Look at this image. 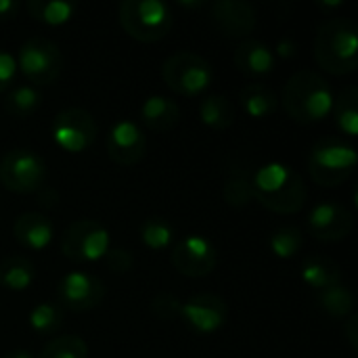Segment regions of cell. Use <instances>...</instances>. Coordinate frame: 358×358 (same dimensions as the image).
Instances as JSON below:
<instances>
[{
  "mask_svg": "<svg viewBox=\"0 0 358 358\" xmlns=\"http://www.w3.org/2000/svg\"><path fill=\"white\" fill-rule=\"evenodd\" d=\"M120 25L124 31L145 44L164 40L174 27V15L159 0H124L117 6Z\"/></svg>",
  "mask_w": 358,
  "mask_h": 358,
  "instance_id": "cell-4",
  "label": "cell"
},
{
  "mask_svg": "<svg viewBox=\"0 0 358 358\" xmlns=\"http://www.w3.org/2000/svg\"><path fill=\"white\" fill-rule=\"evenodd\" d=\"M302 281L308 287L323 292L327 287L342 283V271L338 262H334L327 256H310L302 264Z\"/></svg>",
  "mask_w": 358,
  "mask_h": 358,
  "instance_id": "cell-20",
  "label": "cell"
},
{
  "mask_svg": "<svg viewBox=\"0 0 358 358\" xmlns=\"http://www.w3.org/2000/svg\"><path fill=\"white\" fill-rule=\"evenodd\" d=\"M319 300V306L331 317V319H346L355 313V296L352 292L338 283L334 287H327L323 292H319L317 296Z\"/></svg>",
  "mask_w": 358,
  "mask_h": 358,
  "instance_id": "cell-29",
  "label": "cell"
},
{
  "mask_svg": "<svg viewBox=\"0 0 358 358\" xmlns=\"http://www.w3.org/2000/svg\"><path fill=\"white\" fill-rule=\"evenodd\" d=\"M180 6H187V8H201V6H206V2H180Z\"/></svg>",
  "mask_w": 358,
  "mask_h": 358,
  "instance_id": "cell-40",
  "label": "cell"
},
{
  "mask_svg": "<svg viewBox=\"0 0 358 358\" xmlns=\"http://www.w3.org/2000/svg\"><path fill=\"white\" fill-rule=\"evenodd\" d=\"M36 281L34 264L23 256H8L0 262V285L10 292H25Z\"/></svg>",
  "mask_w": 358,
  "mask_h": 358,
  "instance_id": "cell-24",
  "label": "cell"
},
{
  "mask_svg": "<svg viewBox=\"0 0 358 358\" xmlns=\"http://www.w3.org/2000/svg\"><path fill=\"white\" fill-rule=\"evenodd\" d=\"M254 201L275 214H298L308 197L302 176L285 164L268 162L252 176Z\"/></svg>",
  "mask_w": 358,
  "mask_h": 358,
  "instance_id": "cell-1",
  "label": "cell"
},
{
  "mask_svg": "<svg viewBox=\"0 0 358 358\" xmlns=\"http://www.w3.org/2000/svg\"><path fill=\"white\" fill-rule=\"evenodd\" d=\"M40 103H42L40 90L31 84H21V86H15L6 92L4 111L10 117L23 120V117H29L40 107Z\"/></svg>",
  "mask_w": 358,
  "mask_h": 358,
  "instance_id": "cell-28",
  "label": "cell"
},
{
  "mask_svg": "<svg viewBox=\"0 0 358 358\" xmlns=\"http://www.w3.org/2000/svg\"><path fill=\"white\" fill-rule=\"evenodd\" d=\"M304 245V235L298 227H281L271 235V252L281 260H292Z\"/></svg>",
  "mask_w": 358,
  "mask_h": 358,
  "instance_id": "cell-30",
  "label": "cell"
},
{
  "mask_svg": "<svg viewBox=\"0 0 358 358\" xmlns=\"http://www.w3.org/2000/svg\"><path fill=\"white\" fill-rule=\"evenodd\" d=\"M199 120L212 130H227L235 124V107L222 94H208L199 103Z\"/></svg>",
  "mask_w": 358,
  "mask_h": 358,
  "instance_id": "cell-23",
  "label": "cell"
},
{
  "mask_svg": "<svg viewBox=\"0 0 358 358\" xmlns=\"http://www.w3.org/2000/svg\"><path fill=\"white\" fill-rule=\"evenodd\" d=\"M15 78H17V61L13 59V55L0 48V94L10 90Z\"/></svg>",
  "mask_w": 358,
  "mask_h": 358,
  "instance_id": "cell-35",
  "label": "cell"
},
{
  "mask_svg": "<svg viewBox=\"0 0 358 358\" xmlns=\"http://www.w3.org/2000/svg\"><path fill=\"white\" fill-rule=\"evenodd\" d=\"M296 50H298V44H296V42H292V40H281V42L277 44V55H279V57H283V59H292V57H296Z\"/></svg>",
  "mask_w": 358,
  "mask_h": 358,
  "instance_id": "cell-38",
  "label": "cell"
},
{
  "mask_svg": "<svg viewBox=\"0 0 358 358\" xmlns=\"http://www.w3.org/2000/svg\"><path fill=\"white\" fill-rule=\"evenodd\" d=\"M147 153V136L132 120H120L107 136V155L117 166H136Z\"/></svg>",
  "mask_w": 358,
  "mask_h": 358,
  "instance_id": "cell-15",
  "label": "cell"
},
{
  "mask_svg": "<svg viewBox=\"0 0 358 358\" xmlns=\"http://www.w3.org/2000/svg\"><path fill=\"white\" fill-rule=\"evenodd\" d=\"M141 122L153 132H170L180 122V107L162 94H151L138 109Z\"/></svg>",
  "mask_w": 358,
  "mask_h": 358,
  "instance_id": "cell-19",
  "label": "cell"
},
{
  "mask_svg": "<svg viewBox=\"0 0 358 358\" xmlns=\"http://www.w3.org/2000/svg\"><path fill=\"white\" fill-rule=\"evenodd\" d=\"M352 227H355L352 212L336 201H323L315 206L308 214V233L325 243H336L346 239Z\"/></svg>",
  "mask_w": 358,
  "mask_h": 358,
  "instance_id": "cell-14",
  "label": "cell"
},
{
  "mask_svg": "<svg viewBox=\"0 0 358 358\" xmlns=\"http://www.w3.org/2000/svg\"><path fill=\"white\" fill-rule=\"evenodd\" d=\"M180 308H182V302L174 294H159L151 300V313L159 321L180 319Z\"/></svg>",
  "mask_w": 358,
  "mask_h": 358,
  "instance_id": "cell-33",
  "label": "cell"
},
{
  "mask_svg": "<svg viewBox=\"0 0 358 358\" xmlns=\"http://www.w3.org/2000/svg\"><path fill=\"white\" fill-rule=\"evenodd\" d=\"M50 132L57 147L65 153H84L96 141L99 126L86 109L69 107L55 115Z\"/></svg>",
  "mask_w": 358,
  "mask_h": 358,
  "instance_id": "cell-10",
  "label": "cell"
},
{
  "mask_svg": "<svg viewBox=\"0 0 358 358\" xmlns=\"http://www.w3.org/2000/svg\"><path fill=\"white\" fill-rule=\"evenodd\" d=\"M331 113L336 117V126L342 130V134L355 138L358 134V90L357 86L344 88L338 99H334Z\"/></svg>",
  "mask_w": 358,
  "mask_h": 358,
  "instance_id": "cell-25",
  "label": "cell"
},
{
  "mask_svg": "<svg viewBox=\"0 0 358 358\" xmlns=\"http://www.w3.org/2000/svg\"><path fill=\"white\" fill-rule=\"evenodd\" d=\"M315 57L331 76L355 73L358 63L357 23L346 17L323 21L315 36Z\"/></svg>",
  "mask_w": 358,
  "mask_h": 358,
  "instance_id": "cell-2",
  "label": "cell"
},
{
  "mask_svg": "<svg viewBox=\"0 0 358 358\" xmlns=\"http://www.w3.org/2000/svg\"><path fill=\"white\" fill-rule=\"evenodd\" d=\"M235 65L239 67V71L252 78L268 76L275 69V55L264 42L245 38L235 50Z\"/></svg>",
  "mask_w": 358,
  "mask_h": 358,
  "instance_id": "cell-18",
  "label": "cell"
},
{
  "mask_svg": "<svg viewBox=\"0 0 358 358\" xmlns=\"http://www.w3.org/2000/svg\"><path fill=\"white\" fill-rule=\"evenodd\" d=\"M103 260H105L107 268H109L111 273H115V275H124V273H128V271L132 268V264H134V258H132L130 250H122V248H117V250H109V252H107V256H105Z\"/></svg>",
  "mask_w": 358,
  "mask_h": 358,
  "instance_id": "cell-34",
  "label": "cell"
},
{
  "mask_svg": "<svg viewBox=\"0 0 358 358\" xmlns=\"http://www.w3.org/2000/svg\"><path fill=\"white\" fill-rule=\"evenodd\" d=\"M170 262L176 268V273L191 279H201L216 268L218 252L210 239L201 235H189L172 245Z\"/></svg>",
  "mask_w": 358,
  "mask_h": 358,
  "instance_id": "cell-11",
  "label": "cell"
},
{
  "mask_svg": "<svg viewBox=\"0 0 358 358\" xmlns=\"http://www.w3.org/2000/svg\"><path fill=\"white\" fill-rule=\"evenodd\" d=\"M2 358H34L27 350H13V352H8V355H4Z\"/></svg>",
  "mask_w": 358,
  "mask_h": 358,
  "instance_id": "cell-39",
  "label": "cell"
},
{
  "mask_svg": "<svg viewBox=\"0 0 358 358\" xmlns=\"http://www.w3.org/2000/svg\"><path fill=\"white\" fill-rule=\"evenodd\" d=\"M344 329H346V338H348V342H350V348L352 350H357L358 348V317L352 313L350 317H346V325H344Z\"/></svg>",
  "mask_w": 358,
  "mask_h": 358,
  "instance_id": "cell-36",
  "label": "cell"
},
{
  "mask_svg": "<svg viewBox=\"0 0 358 358\" xmlns=\"http://www.w3.org/2000/svg\"><path fill=\"white\" fill-rule=\"evenodd\" d=\"M109 250H111L109 231L96 220H88V218L76 220L61 235L63 256L78 264L99 262L107 256Z\"/></svg>",
  "mask_w": 358,
  "mask_h": 358,
  "instance_id": "cell-7",
  "label": "cell"
},
{
  "mask_svg": "<svg viewBox=\"0 0 358 358\" xmlns=\"http://www.w3.org/2000/svg\"><path fill=\"white\" fill-rule=\"evenodd\" d=\"M105 298V285L99 277L82 271L67 273L57 283V300L71 313H86L96 308Z\"/></svg>",
  "mask_w": 358,
  "mask_h": 358,
  "instance_id": "cell-12",
  "label": "cell"
},
{
  "mask_svg": "<svg viewBox=\"0 0 358 358\" xmlns=\"http://www.w3.org/2000/svg\"><path fill=\"white\" fill-rule=\"evenodd\" d=\"M17 69H21L31 86H48L63 71V55L48 38L34 36L21 44Z\"/></svg>",
  "mask_w": 358,
  "mask_h": 358,
  "instance_id": "cell-9",
  "label": "cell"
},
{
  "mask_svg": "<svg viewBox=\"0 0 358 358\" xmlns=\"http://www.w3.org/2000/svg\"><path fill=\"white\" fill-rule=\"evenodd\" d=\"M357 149L342 138L327 136L313 145L308 153L310 178L321 187H340L357 168Z\"/></svg>",
  "mask_w": 358,
  "mask_h": 358,
  "instance_id": "cell-5",
  "label": "cell"
},
{
  "mask_svg": "<svg viewBox=\"0 0 358 358\" xmlns=\"http://www.w3.org/2000/svg\"><path fill=\"white\" fill-rule=\"evenodd\" d=\"M13 235L15 241L29 252H42L52 243L55 237V227L52 220L40 212H25L17 216L13 224Z\"/></svg>",
  "mask_w": 358,
  "mask_h": 358,
  "instance_id": "cell-17",
  "label": "cell"
},
{
  "mask_svg": "<svg viewBox=\"0 0 358 358\" xmlns=\"http://www.w3.org/2000/svg\"><path fill=\"white\" fill-rule=\"evenodd\" d=\"M25 10L31 19L46 25H63L71 21L76 15V4L67 0H29L25 2Z\"/></svg>",
  "mask_w": 358,
  "mask_h": 358,
  "instance_id": "cell-26",
  "label": "cell"
},
{
  "mask_svg": "<svg viewBox=\"0 0 358 358\" xmlns=\"http://www.w3.org/2000/svg\"><path fill=\"white\" fill-rule=\"evenodd\" d=\"M229 317L227 302L216 294H197L180 308L182 323L199 336L216 334L224 327Z\"/></svg>",
  "mask_w": 358,
  "mask_h": 358,
  "instance_id": "cell-13",
  "label": "cell"
},
{
  "mask_svg": "<svg viewBox=\"0 0 358 358\" xmlns=\"http://www.w3.org/2000/svg\"><path fill=\"white\" fill-rule=\"evenodd\" d=\"M63 325V310L57 304L42 302L29 313V327L40 336H50Z\"/></svg>",
  "mask_w": 358,
  "mask_h": 358,
  "instance_id": "cell-31",
  "label": "cell"
},
{
  "mask_svg": "<svg viewBox=\"0 0 358 358\" xmlns=\"http://www.w3.org/2000/svg\"><path fill=\"white\" fill-rule=\"evenodd\" d=\"M162 80L176 94L197 96L212 84V65L203 57L182 50L164 61Z\"/></svg>",
  "mask_w": 358,
  "mask_h": 358,
  "instance_id": "cell-6",
  "label": "cell"
},
{
  "mask_svg": "<svg viewBox=\"0 0 358 358\" xmlns=\"http://www.w3.org/2000/svg\"><path fill=\"white\" fill-rule=\"evenodd\" d=\"M19 8H21V4L15 2V0H0V21L13 19Z\"/></svg>",
  "mask_w": 358,
  "mask_h": 358,
  "instance_id": "cell-37",
  "label": "cell"
},
{
  "mask_svg": "<svg viewBox=\"0 0 358 358\" xmlns=\"http://www.w3.org/2000/svg\"><path fill=\"white\" fill-rule=\"evenodd\" d=\"M252 176L254 172H250V168H243V166H233L227 170L222 197L231 208H245L254 201Z\"/></svg>",
  "mask_w": 358,
  "mask_h": 358,
  "instance_id": "cell-21",
  "label": "cell"
},
{
  "mask_svg": "<svg viewBox=\"0 0 358 358\" xmlns=\"http://www.w3.org/2000/svg\"><path fill=\"white\" fill-rule=\"evenodd\" d=\"M46 180V164L31 149H13L0 159V185L15 195L38 193Z\"/></svg>",
  "mask_w": 358,
  "mask_h": 358,
  "instance_id": "cell-8",
  "label": "cell"
},
{
  "mask_svg": "<svg viewBox=\"0 0 358 358\" xmlns=\"http://www.w3.org/2000/svg\"><path fill=\"white\" fill-rule=\"evenodd\" d=\"M239 101L243 111L254 120H264L273 115L279 107V99L275 90L264 84H248L245 88H241Z\"/></svg>",
  "mask_w": 358,
  "mask_h": 358,
  "instance_id": "cell-22",
  "label": "cell"
},
{
  "mask_svg": "<svg viewBox=\"0 0 358 358\" xmlns=\"http://www.w3.org/2000/svg\"><path fill=\"white\" fill-rule=\"evenodd\" d=\"M138 235H141V241H143V245L147 250L162 252V250L172 248L176 229H174V224L168 218L151 216V218H145L143 220V224L138 229Z\"/></svg>",
  "mask_w": 358,
  "mask_h": 358,
  "instance_id": "cell-27",
  "label": "cell"
},
{
  "mask_svg": "<svg viewBox=\"0 0 358 358\" xmlns=\"http://www.w3.org/2000/svg\"><path fill=\"white\" fill-rule=\"evenodd\" d=\"M283 107L298 124H319L331 113V86L321 73L302 69L287 80L283 90Z\"/></svg>",
  "mask_w": 358,
  "mask_h": 358,
  "instance_id": "cell-3",
  "label": "cell"
},
{
  "mask_svg": "<svg viewBox=\"0 0 358 358\" xmlns=\"http://www.w3.org/2000/svg\"><path fill=\"white\" fill-rule=\"evenodd\" d=\"M212 21L227 38H248L258 25L256 8L245 0H218L210 8Z\"/></svg>",
  "mask_w": 358,
  "mask_h": 358,
  "instance_id": "cell-16",
  "label": "cell"
},
{
  "mask_svg": "<svg viewBox=\"0 0 358 358\" xmlns=\"http://www.w3.org/2000/svg\"><path fill=\"white\" fill-rule=\"evenodd\" d=\"M38 358H88V346L78 336H61L50 340Z\"/></svg>",
  "mask_w": 358,
  "mask_h": 358,
  "instance_id": "cell-32",
  "label": "cell"
}]
</instances>
